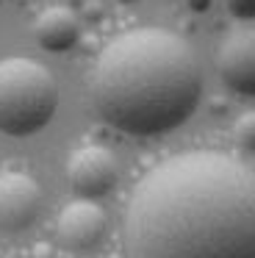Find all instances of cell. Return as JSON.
<instances>
[{
	"instance_id": "6da1fadb",
	"label": "cell",
	"mask_w": 255,
	"mask_h": 258,
	"mask_svg": "<svg viewBox=\"0 0 255 258\" xmlns=\"http://www.w3.org/2000/svg\"><path fill=\"white\" fill-rule=\"evenodd\" d=\"M131 258H255V169L219 150L155 164L125 211Z\"/></svg>"
},
{
	"instance_id": "7a4b0ae2",
	"label": "cell",
	"mask_w": 255,
	"mask_h": 258,
	"mask_svg": "<svg viewBox=\"0 0 255 258\" xmlns=\"http://www.w3.org/2000/svg\"><path fill=\"white\" fill-rule=\"evenodd\" d=\"M94 111L128 136L150 139L180 128L200 106L203 73L186 39L144 25L111 39L89 78Z\"/></svg>"
},
{
	"instance_id": "3957f363",
	"label": "cell",
	"mask_w": 255,
	"mask_h": 258,
	"mask_svg": "<svg viewBox=\"0 0 255 258\" xmlns=\"http://www.w3.org/2000/svg\"><path fill=\"white\" fill-rule=\"evenodd\" d=\"M58 108V86L44 64L33 58L0 61V134L31 136L53 119Z\"/></svg>"
},
{
	"instance_id": "277c9868",
	"label": "cell",
	"mask_w": 255,
	"mask_h": 258,
	"mask_svg": "<svg viewBox=\"0 0 255 258\" xmlns=\"http://www.w3.org/2000/svg\"><path fill=\"white\" fill-rule=\"evenodd\" d=\"M67 178L81 200H97L108 195L119 180V164L116 156L103 145H86L75 150L67 164Z\"/></svg>"
},
{
	"instance_id": "5b68a950",
	"label": "cell",
	"mask_w": 255,
	"mask_h": 258,
	"mask_svg": "<svg viewBox=\"0 0 255 258\" xmlns=\"http://www.w3.org/2000/svg\"><path fill=\"white\" fill-rule=\"evenodd\" d=\"M216 70L230 92L255 97V28H236L219 42Z\"/></svg>"
},
{
	"instance_id": "8992f818",
	"label": "cell",
	"mask_w": 255,
	"mask_h": 258,
	"mask_svg": "<svg viewBox=\"0 0 255 258\" xmlns=\"http://www.w3.org/2000/svg\"><path fill=\"white\" fill-rule=\"evenodd\" d=\"M42 211V189L25 172L0 175V233H22Z\"/></svg>"
},
{
	"instance_id": "52a82bcc",
	"label": "cell",
	"mask_w": 255,
	"mask_h": 258,
	"mask_svg": "<svg viewBox=\"0 0 255 258\" xmlns=\"http://www.w3.org/2000/svg\"><path fill=\"white\" fill-rule=\"evenodd\" d=\"M55 228H58V239L64 247H70L75 252H89L105 236L108 219L94 200H72L58 214Z\"/></svg>"
},
{
	"instance_id": "ba28073f",
	"label": "cell",
	"mask_w": 255,
	"mask_h": 258,
	"mask_svg": "<svg viewBox=\"0 0 255 258\" xmlns=\"http://www.w3.org/2000/svg\"><path fill=\"white\" fill-rule=\"evenodd\" d=\"M33 36L36 42L50 53H67L81 39V23L75 12L67 6H50L33 23Z\"/></svg>"
},
{
	"instance_id": "9c48e42d",
	"label": "cell",
	"mask_w": 255,
	"mask_h": 258,
	"mask_svg": "<svg viewBox=\"0 0 255 258\" xmlns=\"http://www.w3.org/2000/svg\"><path fill=\"white\" fill-rule=\"evenodd\" d=\"M236 142L247 153H255V111H247L236 122Z\"/></svg>"
}]
</instances>
